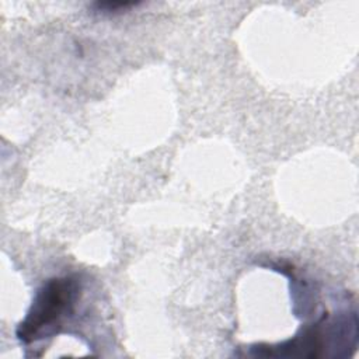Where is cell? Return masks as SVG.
Segmentation results:
<instances>
[{
  "label": "cell",
  "mask_w": 359,
  "mask_h": 359,
  "mask_svg": "<svg viewBox=\"0 0 359 359\" xmlns=\"http://www.w3.org/2000/svg\"><path fill=\"white\" fill-rule=\"evenodd\" d=\"M77 292L79 283L70 276L48 280L36 292L27 317L18 325L17 337L25 344L43 338L63 317L73 313Z\"/></svg>",
  "instance_id": "cell-1"
}]
</instances>
